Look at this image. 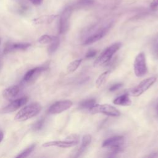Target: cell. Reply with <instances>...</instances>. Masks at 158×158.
Here are the masks:
<instances>
[{
  "label": "cell",
  "instance_id": "30",
  "mask_svg": "<svg viewBox=\"0 0 158 158\" xmlns=\"http://www.w3.org/2000/svg\"><path fill=\"white\" fill-rule=\"evenodd\" d=\"M155 111H156V113L157 115H158V102H157V104H156V106H155Z\"/></svg>",
  "mask_w": 158,
  "mask_h": 158
},
{
  "label": "cell",
  "instance_id": "6",
  "mask_svg": "<svg viewBox=\"0 0 158 158\" xmlns=\"http://www.w3.org/2000/svg\"><path fill=\"white\" fill-rule=\"evenodd\" d=\"M72 12V8L67 7L62 11L59 19V32L60 34L65 33L69 27L70 19Z\"/></svg>",
  "mask_w": 158,
  "mask_h": 158
},
{
  "label": "cell",
  "instance_id": "24",
  "mask_svg": "<svg viewBox=\"0 0 158 158\" xmlns=\"http://www.w3.org/2000/svg\"><path fill=\"white\" fill-rule=\"evenodd\" d=\"M44 123V118H41L40 120H39L38 121H37L33 126V128L35 131H37V130H40L41 129V128L43 127V125Z\"/></svg>",
  "mask_w": 158,
  "mask_h": 158
},
{
  "label": "cell",
  "instance_id": "25",
  "mask_svg": "<svg viewBox=\"0 0 158 158\" xmlns=\"http://www.w3.org/2000/svg\"><path fill=\"white\" fill-rule=\"evenodd\" d=\"M152 52L155 58L158 59V38L155 40L152 44Z\"/></svg>",
  "mask_w": 158,
  "mask_h": 158
},
{
  "label": "cell",
  "instance_id": "15",
  "mask_svg": "<svg viewBox=\"0 0 158 158\" xmlns=\"http://www.w3.org/2000/svg\"><path fill=\"white\" fill-rule=\"evenodd\" d=\"M114 104L118 106H127L131 104V101L128 94H123L117 97L114 101Z\"/></svg>",
  "mask_w": 158,
  "mask_h": 158
},
{
  "label": "cell",
  "instance_id": "23",
  "mask_svg": "<svg viewBox=\"0 0 158 158\" xmlns=\"http://www.w3.org/2000/svg\"><path fill=\"white\" fill-rule=\"evenodd\" d=\"M53 36L48 35H43L38 39V42L41 44H49L52 40Z\"/></svg>",
  "mask_w": 158,
  "mask_h": 158
},
{
  "label": "cell",
  "instance_id": "18",
  "mask_svg": "<svg viewBox=\"0 0 158 158\" xmlns=\"http://www.w3.org/2000/svg\"><path fill=\"white\" fill-rule=\"evenodd\" d=\"M81 61H82L81 59H78L70 62L67 67V72L68 73H71L74 72L79 67V66L81 63Z\"/></svg>",
  "mask_w": 158,
  "mask_h": 158
},
{
  "label": "cell",
  "instance_id": "1",
  "mask_svg": "<svg viewBox=\"0 0 158 158\" xmlns=\"http://www.w3.org/2000/svg\"><path fill=\"white\" fill-rule=\"evenodd\" d=\"M41 110V106L39 103L35 102L28 104L22 109L15 117V120L22 122L31 118L36 115Z\"/></svg>",
  "mask_w": 158,
  "mask_h": 158
},
{
  "label": "cell",
  "instance_id": "20",
  "mask_svg": "<svg viewBox=\"0 0 158 158\" xmlns=\"http://www.w3.org/2000/svg\"><path fill=\"white\" fill-rule=\"evenodd\" d=\"M59 43H60V41H59V38L57 36H53L52 40L49 43L50 44L48 48V52L49 54H52V53L56 51V49L58 48V47L59 46Z\"/></svg>",
  "mask_w": 158,
  "mask_h": 158
},
{
  "label": "cell",
  "instance_id": "10",
  "mask_svg": "<svg viewBox=\"0 0 158 158\" xmlns=\"http://www.w3.org/2000/svg\"><path fill=\"white\" fill-rule=\"evenodd\" d=\"M31 44L28 43H7L4 46V53L7 54L18 50H25L28 48Z\"/></svg>",
  "mask_w": 158,
  "mask_h": 158
},
{
  "label": "cell",
  "instance_id": "4",
  "mask_svg": "<svg viewBox=\"0 0 158 158\" xmlns=\"http://www.w3.org/2000/svg\"><path fill=\"white\" fill-rule=\"evenodd\" d=\"M134 72L136 77H143L147 72V65L145 55L143 52H139L134 60Z\"/></svg>",
  "mask_w": 158,
  "mask_h": 158
},
{
  "label": "cell",
  "instance_id": "21",
  "mask_svg": "<svg viewBox=\"0 0 158 158\" xmlns=\"http://www.w3.org/2000/svg\"><path fill=\"white\" fill-rule=\"evenodd\" d=\"M94 104H96V100L94 99H89L82 101L80 104V107L81 109H89Z\"/></svg>",
  "mask_w": 158,
  "mask_h": 158
},
{
  "label": "cell",
  "instance_id": "7",
  "mask_svg": "<svg viewBox=\"0 0 158 158\" xmlns=\"http://www.w3.org/2000/svg\"><path fill=\"white\" fill-rule=\"evenodd\" d=\"M156 78L155 77H151L143 80L138 85H137L131 91V95L135 97H138L147 91L155 82Z\"/></svg>",
  "mask_w": 158,
  "mask_h": 158
},
{
  "label": "cell",
  "instance_id": "2",
  "mask_svg": "<svg viewBox=\"0 0 158 158\" xmlns=\"http://www.w3.org/2000/svg\"><path fill=\"white\" fill-rule=\"evenodd\" d=\"M121 46V43H115L107 47L103 51L101 55L97 58L94 62V66L98 67L103 65L109 62L114 54L119 49Z\"/></svg>",
  "mask_w": 158,
  "mask_h": 158
},
{
  "label": "cell",
  "instance_id": "19",
  "mask_svg": "<svg viewBox=\"0 0 158 158\" xmlns=\"http://www.w3.org/2000/svg\"><path fill=\"white\" fill-rule=\"evenodd\" d=\"M91 141V136L90 135H84L82 138L81 145L78 151V153L80 154V153L83 152L85 150V149L89 145Z\"/></svg>",
  "mask_w": 158,
  "mask_h": 158
},
{
  "label": "cell",
  "instance_id": "13",
  "mask_svg": "<svg viewBox=\"0 0 158 158\" xmlns=\"http://www.w3.org/2000/svg\"><path fill=\"white\" fill-rule=\"evenodd\" d=\"M109 28V26L106 27L101 29V30L97 31L96 33L93 34L92 35L89 36L85 40V41L83 43V44L84 45H89V44H93V43L99 41L105 35V34L107 33Z\"/></svg>",
  "mask_w": 158,
  "mask_h": 158
},
{
  "label": "cell",
  "instance_id": "32",
  "mask_svg": "<svg viewBox=\"0 0 158 158\" xmlns=\"http://www.w3.org/2000/svg\"><path fill=\"white\" fill-rule=\"evenodd\" d=\"M1 65H2V57H1V56L0 54V69L1 67Z\"/></svg>",
  "mask_w": 158,
  "mask_h": 158
},
{
  "label": "cell",
  "instance_id": "5",
  "mask_svg": "<svg viewBox=\"0 0 158 158\" xmlns=\"http://www.w3.org/2000/svg\"><path fill=\"white\" fill-rule=\"evenodd\" d=\"M124 143L122 136H114L106 139L102 143V147L109 149L112 153H117L120 150Z\"/></svg>",
  "mask_w": 158,
  "mask_h": 158
},
{
  "label": "cell",
  "instance_id": "33",
  "mask_svg": "<svg viewBox=\"0 0 158 158\" xmlns=\"http://www.w3.org/2000/svg\"><path fill=\"white\" fill-rule=\"evenodd\" d=\"M0 43H1V40H0Z\"/></svg>",
  "mask_w": 158,
  "mask_h": 158
},
{
  "label": "cell",
  "instance_id": "12",
  "mask_svg": "<svg viewBox=\"0 0 158 158\" xmlns=\"http://www.w3.org/2000/svg\"><path fill=\"white\" fill-rule=\"evenodd\" d=\"M78 144V142L72 141H51L46 142L43 144V147H51V146H57L62 148H70Z\"/></svg>",
  "mask_w": 158,
  "mask_h": 158
},
{
  "label": "cell",
  "instance_id": "8",
  "mask_svg": "<svg viewBox=\"0 0 158 158\" xmlns=\"http://www.w3.org/2000/svg\"><path fill=\"white\" fill-rule=\"evenodd\" d=\"M27 101H28V98L26 96L14 100L11 103L6 106V107L1 109L0 113L7 114V113L13 112L16 110H17L18 109H19L20 107H21L22 106H23V105H25L27 102Z\"/></svg>",
  "mask_w": 158,
  "mask_h": 158
},
{
  "label": "cell",
  "instance_id": "3",
  "mask_svg": "<svg viewBox=\"0 0 158 158\" xmlns=\"http://www.w3.org/2000/svg\"><path fill=\"white\" fill-rule=\"evenodd\" d=\"M89 112L93 114L102 113L107 115L117 117L120 115V112L114 106L109 104H94L89 109Z\"/></svg>",
  "mask_w": 158,
  "mask_h": 158
},
{
  "label": "cell",
  "instance_id": "14",
  "mask_svg": "<svg viewBox=\"0 0 158 158\" xmlns=\"http://www.w3.org/2000/svg\"><path fill=\"white\" fill-rule=\"evenodd\" d=\"M20 91V88L18 85H13L6 88L2 91V96L7 100H12L18 94Z\"/></svg>",
  "mask_w": 158,
  "mask_h": 158
},
{
  "label": "cell",
  "instance_id": "31",
  "mask_svg": "<svg viewBox=\"0 0 158 158\" xmlns=\"http://www.w3.org/2000/svg\"><path fill=\"white\" fill-rule=\"evenodd\" d=\"M3 137H4L3 133L2 132H0V143L2 141V140L3 139Z\"/></svg>",
  "mask_w": 158,
  "mask_h": 158
},
{
  "label": "cell",
  "instance_id": "9",
  "mask_svg": "<svg viewBox=\"0 0 158 158\" xmlns=\"http://www.w3.org/2000/svg\"><path fill=\"white\" fill-rule=\"evenodd\" d=\"M72 102L70 100L59 101L51 105L48 112L51 114H59L69 109L72 106Z\"/></svg>",
  "mask_w": 158,
  "mask_h": 158
},
{
  "label": "cell",
  "instance_id": "28",
  "mask_svg": "<svg viewBox=\"0 0 158 158\" xmlns=\"http://www.w3.org/2000/svg\"><path fill=\"white\" fill-rule=\"evenodd\" d=\"M35 6H39L42 4L43 0H29Z\"/></svg>",
  "mask_w": 158,
  "mask_h": 158
},
{
  "label": "cell",
  "instance_id": "17",
  "mask_svg": "<svg viewBox=\"0 0 158 158\" xmlns=\"http://www.w3.org/2000/svg\"><path fill=\"white\" fill-rule=\"evenodd\" d=\"M110 71V70H107L104 72L103 73H102L99 77L98 78L96 79V87L97 88H100L101 86H102L105 82L106 81L107 78L109 76Z\"/></svg>",
  "mask_w": 158,
  "mask_h": 158
},
{
  "label": "cell",
  "instance_id": "16",
  "mask_svg": "<svg viewBox=\"0 0 158 158\" xmlns=\"http://www.w3.org/2000/svg\"><path fill=\"white\" fill-rule=\"evenodd\" d=\"M57 17V15H42L39 17H37L33 19V22L35 24H46L51 23Z\"/></svg>",
  "mask_w": 158,
  "mask_h": 158
},
{
  "label": "cell",
  "instance_id": "27",
  "mask_svg": "<svg viewBox=\"0 0 158 158\" xmlns=\"http://www.w3.org/2000/svg\"><path fill=\"white\" fill-rule=\"evenodd\" d=\"M122 86V84L120 83H117L114 84L109 88V91H115L118 89Z\"/></svg>",
  "mask_w": 158,
  "mask_h": 158
},
{
  "label": "cell",
  "instance_id": "26",
  "mask_svg": "<svg viewBox=\"0 0 158 158\" xmlns=\"http://www.w3.org/2000/svg\"><path fill=\"white\" fill-rule=\"evenodd\" d=\"M96 52H96V50L90 49V50H89V51L86 52L85 57H86V58H88V59H89V58H92V57H93L94 56H96Z\"/></svg>",
  "mask_w": 158,
  "mask_h": 158
},
{
  "label": "cell",
  "instance_id": "11",
  "mask_svg": "<svg viewBox=\"0 0 158 158\" xmlns=\"http://www.w3.org/2000/svg\"><path fill=\"white\" fill-rule=\"evenodd\" d=\"M45 69L44 67H38L28 70L24 76L23 79L27 83L33 82Z\"/></svg>",
  "mask_w": 158,
  "mask_h": 158
},
{
  "label": "cell",
  "instance_id": "29",
  "mask_svg": "<svg viewBox=\"0 0 158 158\" xmlns=\"http://www.w3.org/2000/svg\"><path fill=\"white\" fill-rule=\"evenodd\" d=\"M157 6H158V0H153V1L151 2V4H150V7H151V8H152V9L156 8V7H157Z\"/></svg>",
  "mask_w": 158,
  "mask_h": 158
},
{
  "label": "cell",
  "instance_id": "22",
  "mask_svg": "<svg viewBox=\"0 0 158 158\" xmlns=\"http://www.w3.org/2000/svg\"><path fill=\"white\" fill-rule=\"evenodd\" d=\"M36 145L35 144H31L30 146L27 148L26 149H25L23 152H22L20 154H19L16 157L18 158H25L27 157L31 153V152L34 150Z\"/></svg>",
  "mask_w": 158,
  "mask_h": 158
}]
</instances>
